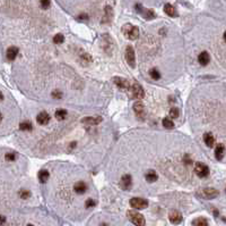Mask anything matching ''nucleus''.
Segmentation results:
<instances>
[{"instance_id": "f257e3e1", "label": "nucleus", "mask_w": 226, "mask_h": 226, "mask_svg": "<svg viewBox=\"0 0 226 226\" xmlns=\"http://www.w3.org/2000/svg\"><path fill=\"white\" fill-rule=\"evenodd\" d=\"M122 33L125 34V37L130 40H136L139 35V30L138 27L131 25V24H126L122 27Z\"/></svg>"}, {"instance_id": "f03ea898", "label": "nucleus", "mask_w": 226, "mask_h": 226, "mask_svg": "<svg viewBox=\"0 0 226 226\" xmlns=\"http://www.w3.org/2000/svg\"><path fill=\"white\" fill-rule=\"evenodd\" d=\"M129 220L136 226H145V218L141 214L134 211V210H128L127 213Z\"/></svg>"}, {"instance_id": "7ed1b4c3", "label": "nucleus", "mask_w": 226, "mask_h": 226, "mask_svg": "<svg viewBox=\"0 0 226 226\" xmlns=\"http://www.w3.org/2000/svg\"><path fill=\"white\" fill-rule=\"evenodd\" d=\"M218 194H220V192L213 188H205L198 192V196L203 198V199H215L218 197Z\"/></svg>"}, {"instance_id": "20e7f679", "label": "nucleus", "mask_w": 226, "mask_h": 226, "mask_svg": "<svg viewBox=\"0 0 226 226\" xmlns=\"http://www.w3.org/2000/svg\"><path fill=\"white\" fill-rule=\"evenodd\" d=\"M130 92H131V97L136 100H140L144 98L145 96V92H144V89L141 88L140 84L138 83H134L130 87Z\"/></svg>"}, {"instance_id": "39448f33", "label": "nucleus", "mask_w": 226, "mask_h": 226, "mask_svg": "<svg viewBox=\"0 0 226 226\" xmlns=\"http://www.w3.org/2000/svg\"><path fill=\"white\" fill-rule=\"evenodd\" d=\"M130 206L134 209H137V210L145 209V208L148 207V201L143 199V198H132L130 200Z\"/></svg>"}, {"instance_id": "423d86ee", "label": "nucleus", "mask_w": 226, "mask_h": 226, "mask_svg": "<svg viewBox=\"0 0 226 226\" xmlns=\"http://www.w3.org/2000/svg\"><path fill=\"white\" fill-rule=\"evenodd\" d=\"M125 56H126V61L128 63V65H130V67L134 68L136 66V56H134V48L131 46H128L126 48Z\"/></svg>"}, {"instance_id": "0eeeda50", "label": "nucleus", "mask_w": 226, "mask_h": 226, "mask_svg": "<svg viewBox=\"0 0 226 226\" xmlns=\"http://www.w3.org/2000/svg\"><path fill=\"white\" fill-rule=\"evenodd\" d=\"M194 172L196 174L198 175L199 177H206L208 176V174H209V168L207 165L203 163H197L194 165Z\"/></svg>"}, {"instance_id": "6e6552de", "label": "nucleus", "mask_w": 226, "mask_h": 226, "mask_svg": "<svg viewBox=\"0 0 226 226\" xmlns=\"http://www.w3.org/2000/svg\"><path fill=\"white\" fill-rule=\"evenodd\" d=\"M168 219L172 224L177 225V224H180L182 222V214L180 211H177V210H172L168 214Z\"/></svg>"}, {"instance_id": "1a4fd4ad", "label": "nucleus", "mask_w": 226, "mask_h": 226, "mask_svg": "<svg viewBox=\"0 0 226 226\" xmlns=\"http://www.w3.org/2000/svg\"><path fill=\"white\" fill-rule=\"evenodd\" d=\"M113 81H114L115 85H117L118 88H120L121 90L129 91V89H130V83H129L127 80L122 79V77H114Z\"/></svg>"}, {"instance_id": "9d476101", "label": "nucleus", "mask_w": 226, "mask_h": 226, "mask_svg": "<svg viewBox=\"0 0 226 226\" xmlns=\"http://www.w3.org/2000/svg\"><path fill=\"white\" fill-rule=\"evenodd\" d=\"M120 188L123 190H129L131 188V184H132V180H131L130 175H123L120 180Z\"/></svg>"}, {"instance_id": "9b49d317", "label": "nucleus", "mask_w": 226, "mask_h": 226, "mask_svg": "<svg viewBox=\"0 0 226 226\" xmlns=\"http://www.w3.org/2000/svg\"><path fill=\"white\" fill-rule=\"evenodd\" d=\"M134 113H136V115H137L139 118H144V116H145V108H144V105H143V102H140L139 100H137V101L134 102Z\"/></svg>"}, {"instance_id": "f8f14e48", "label": "nucleus", "mask_w": 226, "mask_h": 226, "mask_svg": "<svg viewBox=\"0 0 226 226\" xmlns=\"http://www.w3.org/2000/svg\"><path fill=\"white\" fill-rule=\"evenodd\" d=\"M36 120H37V123L40 125H46V124L50 122V115L45 111H42V113H40L36 117Z\"/></svg>"}, {"instance_id": "ddd939ff", "label": "nucleus", "mask_w": 226, "mask_h": 226, "mask_svg": "<svg viewBox=\"0 0 226 226\" xmlns=\"http://www.w3.org/2000/svg\"><path fill=\"white\" fill-rule=\"evenodd\" d=\"M209 60H210L209 53L206 52V51H203V52L198 56V61H199V64L200 65H203V66H206L207 64L209 63Z\"/></svg>"}, {"instance_id": "4468645a", "label": "nucleus", "mask_w": 226, "mask_h": 226, "mask_svg": "<svg viewBox=\"0 0 226 226\" xmlns=\"http://www.w3.org/2000/svg\"><path fill=\"white\" fill-rule=\"evenodd\" d=\"M74 190H75L76 193H78V194H83V193L86 192V190H87V186L84 182H77L74 186Z\"/></svg>"}, {"instance_id": "2eb2a0df", "label": "nucleus", "mask_w": 226, "mask_h": 226, "mask_svg": "<svg viewBox=\"0 0 226 226\" xmlns=\"http://www.w3.org/2000/svg\"><path fill=\"white\" fill-rule=\"evenodd\" d=\"M18 48L17 47H10L9 49L7 50V58L9 60H14L18 55Z\"/></svg>"}, {"instance_id": "dca6fc26", "label": "nucleus", "mask_w": 226, "mask_h": 226, "mask_svg": "<svg viewBox=\"0 0 226 226\" xmlns=\"http://www.w3.org/2000/svg\"><path fill=\"white\" fill-rule=\"evenodd\" d=\"M101 117H86L83 120V123L86 125H96V124L101 123Z\"/></svg>"}, {"instance_id": "f3484780", "label": "nucleus", "mask_w": 226, "mask_h": 226, "mask_svg": "<svg viewBox=\"0 0 226 226\" xmlns=\"http://www.w3.org/2000/svg\"><path fill=\"white\" fill-rule=\"evenodd\" d=\"M203 141L206 143V146L209 147V148H213L214 144H215V138L213 136V134L210 133L203 134Z\"/></svg>"}, {"instance_id": "a211bd4d", "label": "nucleus", "mask_w": 226, "mask_h": 226, "mask_svg": "<svg viewBox=\"0 0 226 226\" xmlns=\"http://www.w3.org/2000/svg\"><path fill=\"white\" fill-rule=\"evenodd\" d=\"M164 11H165V13L171 17H175L177 15L175 8H174L172 5H170V3H166V5L164 6Z\"/></svg>"}, {"instance_id": "6ab92c4d", "label": "nucleus", "mask_w": 226, "mask_h": 226, "mask_svg": "<svg viewBox=\"0 0 226 226\" xmlns=\"http://www.w3.org/2000/svg\"><path fill=\"white\" fill-rule=\"evenodd\" d=\"M215 155H216V158L218 160H220L224 156V144L223 143H220L217 144L216 150H215Z\"/></svg>"}, {"instance_id": "aec40b11", "label": "nucleus", "mask_w": 226, "mask_h": 226, "mask_svg": "<svg viewBox=\"0 0 226 226\" xmlns=\"http://www.w3.org/2000/svg\"><path fill=\"white\" fill-rule=\"evenodd\" d=\"M192 225L194 226H208V220H207L205 217H199V218H196V219L192 222Z\"/></svg>"}, {"instance_id": "412c9836", "label": "nucleus", "mask_w": 226, "mask_h": 226, "mask_svg": "<svg viewBox=\"0 0 226 226\" xmlns=\"http://www.w3.org/2000/svg\"><path fill=\"white\" fill-rule=\"evenodd\" d=\"M145 179L148 181V182H155V181L157 180V174L155 173L154 170H149L146 175H145Z\"/></svg>"}, {"instance_id": "4be33fe9", "label": "nucleus", "mask_w": 226, "mask_h": 226, "mask_svg": "<svg viewBox=\"0 0 226 226\" xmlns=\"http://www.w3.org/2000/svg\"><path fill=\"white\" fill-rule=\"evenodd\" d=\"M141 14H143V16H144L146 20H151V18H154L155 17V13L151 9H143L141 10Z\"/></svg>"}, {"instance_id": "5701e85b", "label": "nucleus", "mask_w": 226, "mask_h": 226, "mask_svg": "<svg viewBox=\"0 0 226 226\" xmlns=\"http://www.w3.org/2000/svg\"><path fill=\"white\" fill-rule=\"evenodd\" d=\"M54 116H56L57 120H63L67 117V111L65 109H58L54 114Z\"/></svg>"}, {"instance_id": "b1692460", "label": "nucleus", "mask_w": 226, "mask_h": 226, "mask_svg": "<svg viewBox=\"0 0 226 226\" xmlns=\"http://www.w3.org/2000/svg\"><path fill=\"white\" fill-rule=\"evenodd\" d=\"M39 180L41 183H46V181L49 180V173L46 170H41L39 173Z\"/></svg>"}, {"instance_id": "393cba45", "label": "nucleus", "mask_w": 226, "mask_h": 226, "mask_svg": "<svg viewBox=\"0 0 226 226\" xmlns=\"http://www.w3.org/2000/svg\"><path fill=\"white\" fill-rule=\"evenodd\" d=\"M149 75H151V77L153 80H160L161 79V74H160V72L156 68H151L149 70Z\"/></svg>"}, {"instance_id": "a878e982", "label": "nucleus", "mask_w": 226, "mask_h": 226, "mask_svg": "<svg viewBox=\"0 0 226 226\" xmlns=\"http://www.w3.org/2000/svg\"><path fill=\"white\" fill-rule=\"evenodd\" d=\"M163 126L165 127V129H173L174 127L173 120H171L170 118H164L163 120Z\"/></svg>"}, {"instance_id": "bb28decb", "label": "nucleus", "mask_w": 226, "mask_h": 226, "mask_svg": "<svg viewBox=\"0 0 226 226\" xmlns=\"http://www.w3.org/2000/svg\"><path fill=\"white\" fill-rule=\"evenodd\" d=\"M19 129L22 131H31L32 130V124L28 123V122H24L19 125Z\"/></svg>"}, {"instance_id": "cd10ccee", "label": "nucleus", "mask_w": 226, "mask_h": 226, "mask_svg": "<svg viewBox=\"0 0 226 226\" xmlns=\"http://www.w3.org/2000/svg\"><path fill=\"white\" fill-rule=\"evenodd\" d=\"M63 41H65V38H63L62 34H56L54 35V38H53V42L57 44H60L62 43Z\"/></svg>"}, {"instance_id": "c85d7f7f", "label": "nucleus", "mask_w": 226, "mask_h": 226, "mask_svg": "<svg viewBox=\"0 0 226 226\" xmlns=\"http://www.w3.org/2000/svg\"><path fill=\"white\" fill-rule=\"evenodd\" d=\"M31 196L30 191H26V190H23V191H20L19 192V197L22 199H28Z\"/></svg>"}, {"instance_id": "c756f323", "label": "nucleus", "mask_w": 226, "mask_h": 226, "mask_svg": "<svg viewBox=\"0 0 226 226\" xmlns=\"http://www.w3.org/2000/svg\"><path fill=\"white\" fill-rule=\"evenodd\" d=\"M170 116L172 117V118H177L179 117V110L177 109V108H172V109L170 110Z\"/></svg>"}, {"instance_id": "7c9ffc66", "label": "nucleus", "mask_w": 226, "mask_h": 226, "mask_svg": "<svg viewBox=\"0 0 226 226\" xmlns=\"http://www.w3.org/2000/svg\"><path fill=\"white\" fill-rule=\"evenodd\" d=\"M50 3H51V0H41V7H42L43 9L49 8Z\"/></svg>"}, {"instance_id": "2f4dec72", "label": "nucleus", "mask_w": 226, "mask_h": 226, "mask_svg": "<svg viewBox=\"0 0 226 226\" xmlns=\"http://www.w3.org/2000/svg\"><path fill=\"white\" fill-rule=\"evenodd\" d=\"M85 206H86V208H91V207H94V206H95V201H94V200H92V199L86 200Z\"/></svg>"}, {"instance_id": "473e14b6", "label": "nucleus", "mask_w": 226, "mask_h": 226, "mask_svg": "<svg viewBox=\"0 0 226 226\" xmlns=\"http://www.w3.org/2000/svg\"><path fill=\"white\" fill-rule=\"evenodd\" d=\"M5 158H6V160H8V161H13V160L16 159V156H15L14 153H7L6 156H5Z\"/></svg>"}, {"instance_id": "72a5a7b5", "label": "nucleus", "mask_w": 226, "mask_h": 226, "mask_svg": "<svg viewBox=\"0 0 226 226\" xmlns=\"http://www.w3.org/2000/svg\"><path fill=\"white\" fill-rule=\"evenodd\" d=\"M52 97H53V98H56V99H60V98L62 97V93L60 92V91H53Z\"/></svg>"}, {"instance_id": "f704fd0d", "label": "nucleus", "mask_w": 226, "mask_h": 226, "mask_svg": "<svg viewBox=\"0 0 226 226\" xmlns=\"http://www.w3.org/2000/svg\"><path fill=\"white\" fill-rule=\"evenodd\" d=\"M5 223H6V217L2 216V215H0V226H2Z\"/></svg>"}, {"instance_id": "c9c22d12", "label": "nucleus", "mask_w": 226, "mask_h": 226, "mask_svg": "<svg viewBox=\"0 0 226 226\" xmlns=\"http://www.w3.org/2000/svg\"><path fill=\"white\" fill-rule=\"evenodd\" d=\"M83 18H84V20H87V18H88V16H87V15H85V14H84V15H80V16H79V20H83Z\"/></svg>"}, {"instance_id": "e433bc0d", "label": "nucleus", "mask_w": 226, "mask_h": 226, "mask_svg": "<svg viewBox=\"0 0 226 226\" xmlns=\"http://www.w3.org/2000/svg\"><path fill=\"white\" fill-rule=\"evenodd\" d=\"M2 99H3V96H2V93L0 92V101H2Z\"/></svg>"}, {"instance_id": "4c0bfd02", "label": "nucleus", "mask_w": 226, "mask_h": 226, "mask_svg": "<svg viewBox=\"0 0 226 226\" xmlns=\"http://www.w3.org/2000/svg\"><path fill=\"white\" fill-rule=\"evenodd\" d=\"M1 120H2V115L0 114V122H1Z\"/></svg>"}, {"instance_id": "58836bf2", "label": "nucleus", "mask_w": 226, "mask_h": 226, "mask_svg": "<svg viewBox=\"0 0 226 226\" xmlns=\"http://www.w3.org/2000/svg\"><path fill=\"white\" fill-rule=\"evenodd\" d=\"M101 226H108V225H106V224H102Z\"/></svg>"}, {"instance_id": "ea45409f", "label": "nucleus", "mask_w": 226, "mask_h": 226, "mask_svg": "<svg viewBox=\"0 0 226 226\" xmlns=\"http://www.w3.org/2000/svg\"><path fill=\"white\" fill-rule=\"evenodd\" d=\"M27 226H33V225H31V224H30V225H27Z\"/></svg>"}]
</instances>
